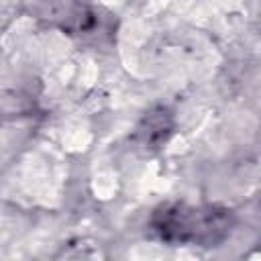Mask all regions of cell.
<instances>
[{
	"label": "cell",
	"instance_id": "cell-2",
	"mask_svg": "<svg viewBox=\"0 0 261 261\" xmlns=\"http://www.w3.org/2000/svg\"><path fill=\"white\" fill-rule=\"evenodd\" d=\"M173 133V118L165 108H153L151 112L145 114L137 128V141L143 149L155 151L161 149L169 135Z\"/></svg>",
	"mask_w": 261,
	"mask_h": 261
},
{
	"label": "cell",
	"instance_id": "cell-1",
	"mask_svg": "<svg viewBox=\"0 0 261 261\" xmlns=\"http://www.w3.org/2000/svg\"><path fill=\"white\" fill-rule=\"evenodd\" d=\"M234 218L218 204H163L151 216V226L165 243L216 247L232 230Z\"/></svg>",
	"mask_w": 261,
	"mask_h": 261
}]
</instances>
